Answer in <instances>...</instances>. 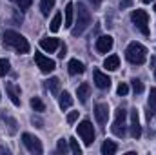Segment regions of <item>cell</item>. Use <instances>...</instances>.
Segmentation results:
<instances>
[{
  "label": "cell",
  "mask_w": 156,
  "mask_h": 155,
  "mask_svg": "<svg viewBox=\"0 0 156 155\" xmlns=\"http://www.w3.org/2000/svg\"><path fill=\"white\" fill-rule=\"evenodd\" d=\"M60 46V40L58 39H42L40 40V47L47 53H55V49Z\"/></svg>",
  "instance_id": "13"
},
{
  "label": "cell",
  "mask_w": 156,
  "mask_h": 155,
  "mask_svg": "<svg viewBox=\"0 0 156 155\" xmlns=\"http://www.w3.org/2000/svg\"><path fill=\"white\" fill-rule=\"evenodd\" d=\"M104 68H105L107 71H116L118 68H120V59H118V55H109V57L104 60Z\"/></svg>",
  "instance_id": "16"
},
{
  "label": "cell",
  "mask_w": 156,
  "mask_h": 155,
  "mask_svg": "<svg viewBox=\"0 0 156 155\" xmlns=\"http://www.w3.org/2000/svg\"><path fill=\"white\" fill-rule=\"evenodd\" d=\"M9 68H11L9 60L7 59H0V77H5L9 73Z\"/></svg>",
  "instance_id": "26"
},
{
  "label": "cell",
  "mask_w": 156,
  "mask_h": 155,
  "mask_svg": "<svg viewBox=\"0 0 156 155\" xmlns=\"http://www.w3.org/2000/svg\"><path fill=\"white\" fill-rule=\"evenodd\" d=\"M0 153H9V150H7V148H2V146H0Z\"/></svg>",
  "instance_id": "38"
},
{
  "label": "cell",
  "mask_w": 156,
  "mask_h": 155,
  "mask_svg": "<svg viewBox=\"0 0 156 155\" xmlns=\"http://www.w3.org/2000/svg\"><path fill=\"white\" fill-rule=\"evenodd\" d=\"M120 6H123V7H125V6H129V0H122V2H120Z\"/></svg>",
  "instance_id": "37"
},
{
  "label": "cell",
  "mask_w": 156,
  "mask_h": 155,
  "mask_svg": "<svg viewBox=\"0 0 156 155\" xmlns=\"http://www.w3.org/2000/svg\"><path fill=\"white\" fill-rule=\"evenodd\" d=\"M18 6H20V9H27L31 4H33V0H15Z\"/></svg>",
  "instance_id": "31"
},
{
  "label": "cell",
  "mask_w": 156,
  "mask_h": 155,
  "mask_svg": "<svg viewBox=\"0 0 156 155\" xmlns=\"http://www.w3.org/2000/svg\"><path fill=\"white\" fill-rule=\"evenodd\" d=\"M33 124H37V128H44V122H42V119H38V117H33Z\"/></svg>",
  "instance_id": "35"
},
{
  "label": "cell",
  "mask_w": 156,
  "mask_h": 155,
  "mask_svg": "<svg viewBox=\"0 0 156 155\" xmlns=\"http://www.w3.org/2000/svg\"><path fill=\"white\" fill-rule=\"evenodd\" d=\"M35 62H37V66L40 68L42 73H51V71H55V68H56L55 60L49 59V57H45L44 53H35Z\"/></svg>",
  "instance_id": "8"
},
{
  "label": "cell",
  "mask_w": 156,
  "mask_h": 155,
  "mask_svg": "<svg viewBox=\"0 0 156 155\" xmlns=\"http://www.w3.org/2000/svg\"><path fill=\"white\" fill-rule=\"evenodd\" d=\"M5 91H7V95H9L11 102H13L15 106H20V97H18V95H20V91H18L11 82H7V84H5Z\"/></svg>",
  "instance_id": "15"
},
{
  "label": "cell",
  "mask_w": 156,
  "mask_h": 155,
  "mask_svg": "<svg viewBox=\"0 0 156 155\" xmlns=\"http://www.w3.org/2000/svg\"><path fill=\"white\" fill-rule=\"evenodd\" d=\"M13 2H15V0H13Z\"/></svg>",
  "instance_id": "42"
},
{
  "label": "cell",
  "mask_w": 156,
  "mask_h": 155,
  "mask_svg": "<svg viewBox=\"0 0 156 155\" xmlns=\"http://www.w3.org/2000/svg\"><path fill=\"white\" fill-rule=\"evenodd\" d=\"M131 20H133V24L136 26V29L142 35H145V37L151 35V29H149V15L144 9H134L131 13Z\"/></svg>",
  "instance_id": "4"
},
{
  "label": "cell",
  "mask_w": 156,
  "mask_h": 155,
  "mask_svg": "<svg viewBox=\"0 0 156 155\" xmlns=\"http://www.w3.org/2000/svg\"><path fill=\"white\" fill-rule=\"evenodd\" d=\"M89 2H91V4H93L94 7H96V6H100V0H89Z\"/></svg>",
  "instance_id": "36"
},
{
  "label": "cell",
  "mask_w": 156,
  "mask_h": 155,
  "mask_svg": "<svg viewBox=\"0 0 156 155\" xmlns=\"http://www.w3.org/2000/svg\"><path fill=\"white\" fill-rule=\"evenodd\" d=\"M2 42L5 47H11L15 49L18 55H26L29 53V42L26 40V37H22L20 33L13 31V29H5L4 35H2Z\"/></svg>",
  "instance_id": "1"
},
{
  "label": "cell",
  "mask_w": 156,
  "mask_h": 155,
  "mask_svg": "<svg viewBox=\"0 0 156 155\" xmlns=\"http://www.w3.org/2000/svg\"><path fill=\"white\" fill-rule=\"evenodd\" d=\"M69 148H71V152H73L75 155L82 153V148H80V144H78V141L75 139V137H71V139H69Z\"/></svg>",
  "instance_id": "28"
},
{
  "label": "cell",
  "mask_w": 156,
  "mask_h": 155,
  "mask_svg": "<svg viewBox=\"0 0 156 155\" xmlns=\"http://www.w3.org/2000/svg\"><path fill=\"white\" fill-rule=\"evenodd\" d=\"M116 152H118L116 142H113V141H104V144H102V155H115Z\"/></svg>",
  "instance_id": "22"
},
{
  "label": "cell",
  "mask_w": 156,
  "mask_h": 155,
  "mask_svg": "<svg viewBox=\"0 0 156 155\" xmlns=\"http://www.w3.org/2000/svg\"><path fill=\"white\" fill-rule=\"evenodd\" d=\"M66 51H67L66 44H60V51H58V57H60V59H64V57H66Z\"/></svg>",
  "instance_id": "34"
},
{
  "label": "cell",
  "mask_w": 156,
  "mask_h": 155,
  "mask_svg": "<svg viewBox=\"0 0 156 155\" xmlns=\"http://www.w3.org/2000/svg\"><path fill=\"white\" fill-rule=\"evenodd\" d=\"M147 104H149L151 112H154V113H156V88H151V95H149Z\"/></svg>",
  "instance_id": "27"
},
{
  "label": "cell",
  "mask_w": 156,
  "mask_h": 155,
  "mask_svg": "<svg viewBox=\"0 0 156 155\" xmlns=\"http://www.w3.org/2000/svg\"><path fill=\"white\" fill-rule=\"evenodd\" d=\"M154 70H156V68H154ZM154 77H156V71H154Z\"/></svg>",
  "instance_id": "41"
},
{
  "label": "cell",
  "mask_w": 156,
  "mask_h": 155,
  "mask_svg": "<svg viewBox=\"0 0 156 155\" xmlns=\"http://www.w3.org/2000/svg\"><path fill=\"white\" fill-rule=\"evenodd\" d=\"M116 93L120 95V97H123V95H127V93H129V86H127L125 82H120V86L116 88Z\"/></svg>",
  "instance_id": "30"
},
{
  "label": "cell",
  "mask_w": 156,
  "mask_h": 155,
  "mask_svg": "<svg viewBox=\"0 0 156 155\" xmlns=\"http://www.w3.org/2000/svg\"><path fill=\"white\" fill-rule=\"evenodd\" d=\"M113 44H115V40H113L111 35H104V37L96 39V51H98L100 55H105L107 51L113 49Z\"/></svg>",
  "instance_id": "10"
},
{
  "label": "cell",
  "mask_w": 156,
  "mask_h": 155,
  "mask_svg": "<svg viewBox=\"0 0 156 155\" xmlns=\"http://www.w3.org/2000/svg\"><path fill=\"white\" fill-rule=\"evenodd\" d=\"M31 108L35 110V112H38V113H42V112H45V104L40 100L38 97H33L31 99Z\"/></svg>",
  "instance_id": "25"
},
{
  "label": "cell",
  "mask_w": 156,
  "mask_h": 155,
  "mask_svg": "<svg viewBox=\"0 0 156 155\" xmlns=\"http://www.w3.org/2000/svg\"><path fill=\"white\" fill-rule=\"evenodd\" d=\"M58 152H60V153H66V152H67V142H66L64 139L58 141Z\"/></svg>",
  "instance_id": "32"
},
{
  "label": "cell",
  "mask_w": 156,
  "mask_h": 155,
  "mask_svg": "<svg viewBox=\"0 0 156 155\" xmlns=\"http://www.w3.org/2000/svg\"><path fill=\"white\" fill-rule=\"evenodd\" d=\"M60 26H62V13H56V15L53 17V20H51V26H49L51 33H56V31L60 29Z\"/></svg>",
  "instance_id": "24"
},
{
  "label": "cell",
  "mask_w": 156,
  "mask_h": 155,
  "mask_svg": "<svg viewBox=\"0 0 156 155\" xmlns=\"http://www.w3.org/2000/svg\"><path fill=\"white\" fill-rule=\"evenodd\" d=\"M0 120L7 124V128H9V133H11V135H15V133H16V130H18L16 126H18V124H16V120H15L13 117H9L7 113H4V112H0Z\"/></svg>",
  "instance_id": "18"
},
{
  "label": "cell",
  "mask_w": 156,
  "mask_h": 155,
  "mask_svg": "<svg viewBox=\"0 0 156 155\" xmlns=\"http://www.w3.org/2000/svg\"><path fill=\"white\" fill-rule=\"evenodd\" d=\"M89 95H91V88H89V84L87 82H83V84H80L76 89V97L80 102H87V99H89Z\"/></svg>",
  "instance_id": "17"
},
{
  "label": "cell",
  "mask_w": 156,
  "mask_h": 155,
  "mask_svg": "<svg viewBox=\"0 0 156 155\" xmlns=\"http://www.w3.org/2000/svg\"><path fill=\"white\" fill-rule=\"evenodd\" d=\"M93 22V17H91V11L87 9V6L83 2H78L76 4V22H75V28H73V37L82 35Z\"/></svg>",
  "instance_id": "2"
},
{
  "label": "cell",
  "mask_w": 156,
  "mask_h": 155,
  "mask_svg": "<svg viewBox=\"0 0 156 155\" xmlns=\"http://www.w3.org/2000/svg\"><path fill=\"white\" fill-rule=\"evenodd\" d=\"M55 2H56V0H40V9H42V15H44V17L49 15V11L55 7Z\"/></svg>",
  "instance_id": "23"
},
{
  "label": "cell",
  "mask_w": 156,
  "mask_h": 155,
  "mask_svg": "<svg viewBox=\"0 0 156 155\" xmlns=\"http://www.w3.org/2000/svg\"><path fill=\"white\" fill-rule=\"evenodd\" d=\"M154 11H156V4H154Z\"/></svg>",
  "instance_id": "40"
},
{
  "label": "cell",
  "mask_w": 156,
  "mask_h": 155,
  "mask_svg": "<svg viewBox=\"0 0 156 155\" xmlns=\"http://www.w3.org/2000/svg\"><path fill=\"white\" fill-rule=\"evenodd\" d=\"M58 104H60V108H62V110L71 108V106H73V97H71V93H69V91L60 93V95H58Z\"/></svg>",
  "instance_id": "19"
},
{
  "label": "cell",
  "mask_w": 156,
  "mask_h": 155,
  "mask_svg": "<svg viewBox=\"0 0 156 155\" xmlns=\"http://www.w3.org/2000/svg\"><path fill=\"white\" fill-rule=\"evenodd\" d=\"M67 71H69V75H82V73L85 71V66H83L78 59H73V60H69V64H67Z\"/></svg>",
  "instance_id": "14"
},
{
  "label": "cell",
  "mask_w": 156,
  "mask_h": 155,
  "mask_svg": "<svg viewBox=\"0 0 156 155\" xmlns=\"http://www.w3.org/2000/svg\"><path fill=\"white\" fill-rule=\"evenodd\" d=\"M93 78H94L96 88H100V89H109L111 88V78L107 77L105 73H102L100 70H94L93 71Z\"/></svg>",
  "instance_id": "11"
},
{
  "label": "cell",
  "mask_w": 156,
  "mask_h": 155,
  "mask_svg": "<svg viewBox=\"0 0 156 155\" xmlns=\"http://www.w3.org/2000/svg\"><path fill=\"white\" fill-rule=\"evenodd\" d=\"M73 13H75V4L69 2L66 6V20H64V26L66 28H73Z\"/></svg>",
  "instance_id": "21"
},
{
  "label": "cell",
  "mask_w": 156,
  "mask_h": 155,
  "mask_svg": "<svg viewBox=\"0 0 156 155\" xmlns=\"http://www.w3.org/2000/svg\"><path fill=\"white\" fill-rule=\"evenodd\" d=\"M76 119H78V112H71V113L67 115V122H69V124H73Z\"/></svg>",
  "instance_id": "33"
},
{
  "label": "cell",
  "mask_w": 156,
  "mask_h": 155,
  "mask_svg": "<svg viewBox=\"0 0 156 155\" xmlns=\"http://www.w3.org/2000/svg\"><path fill=\"white\" fill-rule=\"evenodd\" d=\"M125 122H127V112H125V108H118L116 110V117H115V122H113V126H111V131L120 137V139H123L125 137V133H127V128H125Z\"/></svg>",
  "instance_id": "5"
},
{
  "label": "cell",
  "mask_w": 156,
  "mask_h": 155,
  "mask_svg": "<svg viewBox=\"0 0 156 155\" xmlns=\"http://www.w3.org/2000/svg\"><path fill=\"white\" fill-rule=\"evenodd\" d=\"M129 115H131V137H133V139H140V137H142V126H140L138 110L133 108Z\"/></svg>",
  "instance_id": "9"
},
{
  "label": "cell",
  "mask_w": 156,
  "mask_h": 155,
  "mask_svg": "<svg viewBox=\"0 0 156 155\" xmlns=\"http://www.w3.org/2000/svg\"><path fill=\"white\" fill-rule=\"evenodd\" d=\"M144 2H145V4H151V2H153V0H144Z\"/></svg>",
  "instance_id": "39"
},
{
  "label": "cell",
  "mask_w": 156,
  "mask_h": 155,
  "mask_svg": "<svg viewBox=\"0 0 156 155\" xmlns=\"http://www.w3.org/2000/svg\"><path fill=\"white\" fill-rule=\"evenodd\" d=\"M45 88H47L53 95H58V93H60V78L51 77L49 80H45Z\"/></svg>",
  "instance_id": "20"
},
{
  "label": "cell",
  "mask_w": 156,
  "mask_h": 155,
  "mask_svg": "<svg viewBox=\"0 0 156 155\" xmlns=\"http://www.w3.org/2000/svg\"><path fill=\"white\" fill-rule=\"evenodd\" d=\"M125 57L131 64H136V66H142L147 59V49L140 44V42H131L125 49Z\"/></svg>",
  "instance_id": "3"
},
{
  "label": "cell",
  "mask_w": 156,
  "mask_h": 155,
  "mask_svg": "<svg viewBox=\"0 0 156 155\" xmlns=\"http://www.w3.org/2000/svg\"><path fill=\"white\" fill-rule=\"evenodd\" d=\"M131 82H133V89H134V93H136V95L144 93V84H142V80H140V78H133Z\"/></svg>",
  "instance_id": "29"
},
{
  "label": "cell",
  "mask_w": 156,
  "mask_h": 155,
  "mask_svg": "<svg viewBox=\"0 0 156 155\" xmlns=\"http://www.w3.org/2000/svg\"><path fill=\"white\" fill-rule=\"evenodd\" d=\"M22 142L27 148V152H31V153H42L44 152L40 139L35 137V135H31V133H22Z\"/></svg>",
  "instance_id": "7"
},
{
  "label": "cell",
  "mask_w": 156,
  "mask_h": 155,
  "mask_svg": "<svg viewBox=\"0 0 156 155\" xmlns=\"http://www.w3.org/2000/svg\"><path fill=\"white\" fill-rule=\"evenodd\" d=\"M94 117H96V120L100 124H105L107 119H109V106L105 102H98L94 106Z\"/></svg>",
  "instance_id": "12"
},
{
  "label": "cell",
  "mask_w": 156,
  "mask_h": 155,
  "mask_svg": "<svg viewBox=\"0 0 156 155\" xmlns=\"http://www.w3.org/2000/svg\"><path fill=\"white\" fill-rule=\"evenodd\" d=\"M78 135L82 137V141H83V144L85 146H91L93 142H94V128H93V124H91V120H82L80 124H78Z\"/></svg>",
  "instance_id": "6"
}]
</instances>
